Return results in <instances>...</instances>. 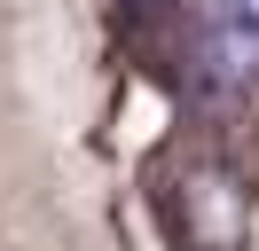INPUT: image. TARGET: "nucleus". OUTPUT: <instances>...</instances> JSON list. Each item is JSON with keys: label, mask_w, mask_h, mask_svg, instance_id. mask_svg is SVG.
Returning a JSON list of instances; mask_svg holds the SVG:
<instances>
[{"label": "nucleus", "mask_w": 259, "mask_h": 251, "mask_svg": "<svg viewBox=\"0 0 259 251\" xmlns=\"http://www.w3.org/2000/svg\"><path fill=\"white\" fill-rule=\"evenodd\" d=\"M196 63H204V87L212 94H251L259 87V24H220V16H212Z\"/></svg>", "instance_id": "nucleus-1"}, {"label": "nucleus", "mask_w": 259, "mask_h": 251, "mask_svg": "<svg viewBox=\"0 0 259 251\" xmlns=\"http://www.w3.org/2000/svg\"><path fill=\"white\" fill-rule=\"evenodd\" d=\"M220 24H259V0H204Z\"/></svg>", "instance_id": "nucleus-2"}]
</instances>
